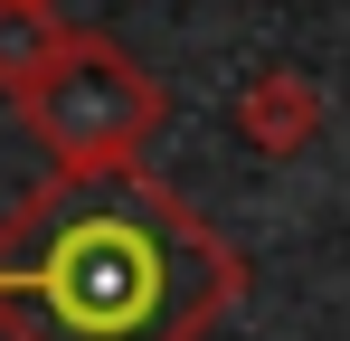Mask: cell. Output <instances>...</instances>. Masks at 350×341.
I'll use <instances>...</instances> for the list:
<instances>
[{
    "label": "cell",
    "mask_w": 350,
    "mask_h": 341,
    "mask_svg": "<svg viewBox=\"0 0 350 341\" xmlns=\"http://www.w3.org/2000/svg\"><path fill=\"white\" fill-rule=\"evenodd\" d=\"M237 142L246 152H265V162H293V152H312V133H322V86L303 76V66H256L246 86H237Z\"/></svg>",
    "instance_id": "cell-3"
},
{
    "label": "cell",
    "mask_w": 350,
    "mask_h": 341,
    "mask_svg": "<svg viewBox=\"0 0 350 341\" xmlns=\"http://www.w3.org/2000/svg\"><path fill=\"white\" fill-rule=\"evenodd\" d=\"M246 256L152 170H57L0 218V341H199Z\"/></svg>",
    "instance_id": "cell-1"
},
{
    "label": "cell",
    "mask_w": 350,
    "mask_h": 341,
    "mask_svg": "<svg viewBox=\"0 0 350 341\" xmlns=\"http://www.w3.org/2000/svg\"><path fill=\"white\" fill-rule=\"evenodd\" d=\"M66 38H76V29L57 19V0H0V95L19 105V95L57 66Z\"/></svg>",
    "instance_id": "cell-4"
},
{
    "label": "cell",
    "mask_w": 350,
    "mask_h": 341,
    "mask_svg": "<svg viewBox=\"0 0 350 341\" xmlns=\"http://www.w3.org/2000/svg\"><path fill=\"white\" fill-rule=\"evenodd\" d=\"M161 114H171V95L142 57L114 48L105 29H76L57 48V66L19 95V133L57 170H133L142 142L161 133Z\"/></svg>",
    "instance_id": "cell-2"
}]
</instances>
